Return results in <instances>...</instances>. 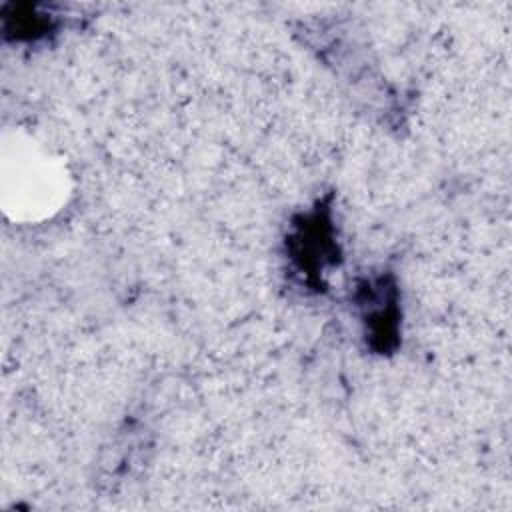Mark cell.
Here are the masks:
<instances>
[{
    "mask_svg": "<svg viewBox=\"0 0 512 512\" xmlns=\"http://www.w3.org/2000/svg\"><path fill=\"white\" fill-rule=\"evenodd\" d=\"M294 258L300 270H322L334 256V240L328 218L322 212H314L304 220V226L294 234Z\"/></svg>",
    "mask_w": 512,
    "mask_h": 512,
    "instance_id": "cell-1",
    "label": "cell"
}]
</instances>
